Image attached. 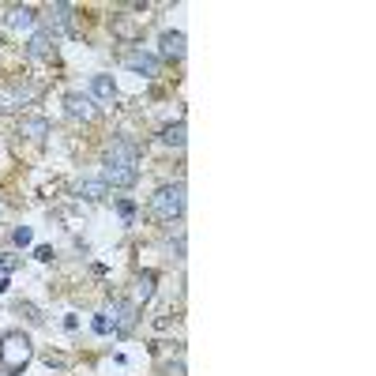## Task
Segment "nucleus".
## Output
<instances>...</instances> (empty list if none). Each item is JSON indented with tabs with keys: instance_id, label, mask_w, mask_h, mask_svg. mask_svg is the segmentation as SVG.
<instances>
[{
	"instance_id": "obj_1",
	"label": "nucleus",
	"mask_w": 376,
	"mask_h": 376,
	"mask_svg": "<svg viewBox=\"0 0 376 376\" xmlns=\"http://www.w3.org/2000/svg\"><path fill=\"white\" fill-rule=\"evenodd\" d=\"M30 358H35V342L23 331H4L0 335V365H4V372L19 376L30 365Z\"/></svg>"
},
{
	"instance_id": "obj_2",
	"label": "nucleus",
	"mask_w": 376,
	"mask_h": 376,
	"mask_svg": "<svg viewBox=\"0 0 376 376\" xmlns=\"http://www.w3.org/2000/svg\"><path fill=\"white\" fill-rule=\"evenodd\" d=\"M151 218L154 223H173V218H181L184 215V184L177 181V184H162L158 192L151 196Z\"/></svg>"
},
{
	"instance_id": "obj_3",
	"label": "nucleus",
	"mask_w": 376,
	"mask_h": 376,
	"mask_svg": "<svg viewBox=\"0 0 376 376\" xmlns=\"http://www.w3.org/2000/svg\"><path fill=\"white\" fill-rule=\"evenodd\" d=\"M120 64H125L128 72L143 75V80H158V75H162V61H158V57H151V53H143V49H125Z\"/></svg>"
},
{
	"instance_id": "obj_4",
	"label": "nucleus",
	"mask_w": 376,
	"mask_h": 376,
	"mask_svg": "<svg viewBox=\"0 0 376 376\" xmlns=\"http://www.w3.org/2000/svg\"><path fill=\"white\" fill-rule=\"evenodd\" d=\"M139 181V165H120V162H106L102 165V184L109 188H132Z\"/></svg>"
},
{
	"instance_id": "obj_5",
	"label": "nucleus",
	"mask_w": 376,
	"mask_h": 376,
	"mask_svg": "<svg viewBox=\"0 0 376 376\" xmlns=\"http://www.w3.org/2000/svg\"><path fill=\"white\" fill-rule=\"evenodd\" d=\"M35 98H38V87H23V83H12V87H4V91H0V113H15L19 106L35 102Z\"/></svg>"
},
{
	"instance_id": "obj_6",
	"label": "nucleus",
	"mask_w": 376,
	"mask_h": 376,
	"mask_svg": "<svg viewBox=\"0 0 376 376\" xmlns=\"http://www.w3.org/2000/svg\"><path fill=\"white\" fill-rule=\"evenodd\" d=\"M106 162H120V165H139V143L136 139H125L117 136L113 143L106 147Z\"/></svg>"
},
{
	"instance_id": "obj_7",
	"label": "nucleus",
	"mask_w": 376,
	"mask_h": 376,
	"mask_svg": "<svg viewBox=\"0 0 376 376\" xmlns=\"http://www.w3.org/2000/svg\"><path fill=\"white\" fill-rule=\"evenodd\" d=\"M109 324H113L117 335H128L132 327H136V316H139V305H132V301H113V308H109Z\"/></svg>"
},
{
	"instance_id": "obj_8",
	"label": "nucleus",
	"mask_w": 376,
	"mask_h": 376,
	"mask_svg": "<svg viewBox=\"0 0 376 376\" xmlns=\"http://www.w3.org/2000/svg\"><path fill=\"white\" fill-rule=\"evenodd\" d=\"M64 113H68L72 120H94L98 117V106H94V98L91 94H68L64 98Z\"/></svg>"
},
{
	"instance_id": "obj_9",
	"label": "nucleus",
	"mask_w": 376,
	"mask_h": 376,
	"mask_svg": "<svg viewBox=\"0 0 376 376\" xmlns=\"http://www.w3.org/2000/svg\"><path fill=\"white\" fill-rule=\"evenodd\" d=\"M158 46H162V57H165V61H184V53H188L184 30H165Z\"/></svg>"
},
{
	"instance_id": "obj_10",
	"label": "nucleus",
	"mask_w": 376,
	"mask_h": 376,
	"mask_svg": "<svg viewBox=\"0 0 376 376\" xmlns=\"http://www.w3.org/2000/svg\"><path fill=\"white\" fill-rule=\"evenodd\" d=\"M27 57L30 61H46V57H53V30H35L30 35V42H27Z\"/></svg>"
},
{
	"instance_id": "obj_11",
	"label": "nucleus",
	"mask_w": 376,
	"mask_h": 376,
	"mask_svg": "<svg viewBox=\"0 0 376 376\" xmlns=\"http://www.w3.org/2000/svg\"><path fill=\"white\" fill-rule=\"evenodd\" d=\"M19 136L42 143V139L49 136V120H46V117H27V120H19Z\"/></svg>"
},
{
	"instance_id": "obj_12",
	"label": "nucleus",
	"mask_w": 376,
	"mask_h": 376,
	"mask_svg": "<svg viewBox=\"0 0 376 376\" xmlns=\"http://www.w3.org/2000/svg\"><path fill=\"white\" fill-rule=\"evenodd\" d=\"M91 98H98V102H113L117 98L113 75H91Z\"/></svg>"
},
{
	"instance_id": "obj_13",
	"label": "nucleus",
	"mask_w": 376,
	"mask_h": 376,
	"mask_svg": "<svg viewBox=\"0 0 376 376\" xmlns=\"http://www.w3.org/2000/svg\"><path fill=\"white\" fill-rule=\"evenodd\" d=\"M75 196L87 200V203H98V200H106V196H109V188L102 181H80V184H75Z\"/></svg>"
},
{
	"instance_id": "obj_14",
	"label": "nucleus",
	"mask_w": 376,
	"mask_h": 376,
	"mask_svg": "<svg viewBox=\"0 0 376 376\" xmlns=\"http://www.w3.org/2000/svg\"><path fill=\"white\" fill-rule=\"evenodd\" d=\"M113 35L120 42H136L143 35V27L136 23V19H125V15H113Z\"/></svg>"
},
{
	"instance_id": "obj_15",
	"label": "nucleus",
	"mask_w": 376,
	"mask_h": 376,
	"mask_svg": "<svg viewBox=\"0 0 376 376\" xmlns=\"http://www.w3.org/2000/svg\"><path fill=\"white\" fill-rule=\"evenodd\" d=\"M154 286H158V275L154 271H143L139 279H136V305H147L151 297H154Z\"/></svg>"
},
{
	"instance_id": "obj_16",
	"label": "nucleus",
	"mask_w": 376,
	"mask_h": 376,
	"mask_svg": "<svg viewBox=\"0 0 376 376\" xmlns=\"http://www.w3.org/2000/svg\"><path fill=\"white\" fill-rule=\"evenodd\" d=\"M38 23V12H35V8H12V15H8V27H15V30H30V27H35Z\"/></svg>"
},
{
	"instance_id": "obj_17",
	"label": "nucleus",
	"mask_w": 376,
	"mask_h": 376,
	"mask_svg": "<svg viewBox=\"0 0 376 376\" xmlns=\"http://www.w3.org/2000/svg\"><path fill=\"white\" fill-rule=\"evenodd\" d=\"M162 143H170V147L181 151L184 143H188V128H184V120H173V125H165V128H162Z\"/></svg>"
},
{
	"instance_id": "obj_18",
	"label": "nucleus",
	"mask_w": 376,
	"mask_h": 376,
	"mask_svg": "<svg viewBox=\"0 0 376 376\" xmlns=\"http://www.w3.org/2000/svg\"><path fill=\"white\" fill-rule=\"evenodd\" d=\"M72 12H75L72 4H53V15H57V27H64V30H68V35H80V27H75Z\"/></svg>"
},
{
	"instance_id": "obj_19",
	"label": "nucleus",
	"mask_w": 376,
	"mask_h": 376,
	"mask_svg": "<svg viewBox=\"0 0 376 376\" xmlns=\"http://www.w3.org/2000/svg\"><path fill=\"white\" fill-rule=\"evenodd\" d=\"M15 308H19V313H23V316L30 320V324H42V313H38V308H35V305H30V301H19Z\"/></svg>"
},
{
	"instance_id": "obj_20",
	"label": "nucleus",
	"mask_w": 376,
	"mask_h": 376,
	"mask_svg": "<svg viewBox=\"0 0 376 376\" xmlns=\"http://www.w3.org/2000/svg\"><path fill=\"white\" fill-rule=\"evenodd\" d=\"M117 211H120L125 223H132V218H136V203H132V200H117Z\"/></svg>"
},
{
	"instance_id": "obj_21",
	"label": "nucleus",
	"mask_w": 376,
	"mask_h": 376,
	"mask_svg": "<svg viewBox=\"0 0 376 376\" xmlns=\"http://www.w3.org/2000/svg\"><path fill=\"white\" fill-rule=\"evenodd\" d=\"M19 268V256H12V252H8V256H0V275H8V271H15Z\"/></svg>"
},
{
	"instance_id": "obj_22",
	"label": "nucleus",
	"mask_w": 376,
	"mask_h": 376,
	"mask_svg": "<svg viewBox=\"0 0 376 376\" xmlns=\"http://www.w3.org/2000/svg\"><path fill=\"white\" fill-rule=\"evenodd\" d=\"M98 335H109V331H113V324H109V316H94V324H91Z\"/></svg>"
},
{
	"instance_id": "obj_23",
	"label": "nucleus",
	"mask_w": 376,
	"mask_h": 376,
	"mask_svg": "<svg viewBox=\"0 0 376 376\" xmlns=\"http://www.w3.org/2000/svg\"><path fill=\"white\" fill-rule=\"evenodd\" d=\"M12 241H15V245H30V230H27V226H19L15 234H12Z\"/></svg>"
},
{
	"instance_id": "obj_24",
	"label": "nucleus",
	"mask_w": 376,
	"mask_h": 376,
	"mask_svg": "<svg viewBox=\"0 0 376 376\" xmlns=\"http://www.w3.org/2000/svg\"><path fill=\"white\" fill-rule=\"evenodd\" d=\"M165 376H184V361H173V365H165Z\"/></svg>"
},
{
	"instance_id": "obj_25",
	"label": "nucleus",
	"mask_w": 376,
	"mask_h": 376,
	"mask_svg": "<svg viewBox=\"0 0 376 376\" xmlns=\"http://www.w3.org/2000/svg\"><path fill=\"white\" fill-rule=\"evenodd\" d=\"M35 256H38V260H53V249H49V245H38Z\"/></svg>"
},
{
	"instance_id": "obj_26",
	"label": "nucleus",
	"mask_w": 376,
	"mask_h": 376,
	"mask_svg": "<svg viewBox=\"0 0 376 376\" xmlns=\"http://www.w3.org/2000/svg\"><path fill=\"white\" fill-rule=\"evenodd\" d=\"M8 290V275H0V294H4Z\"/></svg>"
},
{
	"instance_id": "obj_27",
	"label": "nucleus",
	"mask_w": 376,
	"mask_h": 376,
	"mask_svg": "<svg viewBox=\"0 0 376 376\" xmlns=\"http://www.w3.org/2000/svg\"><path fill=\"white\" fill-rule=\"evenodd\" d=\"M0 376H4V372H0Z\"/></svg>"
}]
</instances>
